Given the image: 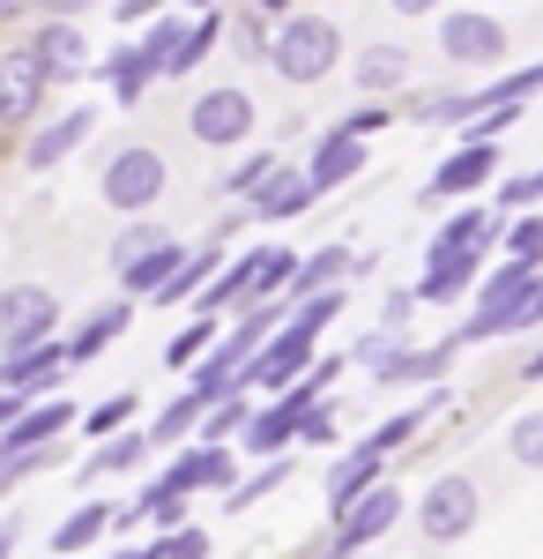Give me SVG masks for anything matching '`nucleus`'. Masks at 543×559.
<instances>
[{
	"mask_svg": "<svg viewBox=\"0 0 543 559\" xmlns=\"http://www.w3.org/2000/svg\"><path fill=\"white\" fill-rule=\"evenodd\" d=\"M186 508H194V492H186V485H171V477H157V485L142 492V515L157 522V530H179V522H186Z\"/></svg>",
	"mask_w": 543,
	"mask_h": 559,
	"instance_id": "obj_38",
	"label": "nucleus"
},
{
	"mask_svg": "<svg viewBox=\"0 0 543 559\" xmlns=\"http://www.w3.org/2000/svg\"><path fill=\"white\" fill-rule=\"evenodd\" d=\"M157 552H165V559H209V530H194V522L157 530Z\"/></svg>",
	"mask_w": 543,
	"mask_h": 559,
	"instance_id": "obj_44",
	"label": "nucleus"
},
{
	"mask_svg": "<svg viewBox=\"0 0 543 559\" xmlns=\"http://www.w3.org/2000/svg\"><path fill=\"white\" fill-rule=\"evenodd\" d=\"M31 52L45 60V75H52V83H89V75H97V60H89V31L75 23V15H38Z\"/></svg>",
	"mask_w": 543,
	"mask_h": 559,
	"instance_id": "obj_11",
	"label": "nucleus"
},
{
	"mask_svg": "<svg viewBox=\"0 0 543 559\" xmlns=\"http://www.w3.org/2000/svg\"><path fill=\"white\" fill-rule=\"evenodd\" d=\"M126 329H134V299H105L97 306V313H89L83 329H75V336H68V358H75V366H89V358H105V344H120Z\"/></svg>",
	"mask_w": 543,
	"mask_h": 559,
	"instance_id": "obj_22",
	"label": "nucleus"
},
{
	"mask_svg": "<svg viewBox=\"0 0 543 559\" xmlns=\"http://www.w3.org/2000/svg\"><path fill=\"white\" fill-rule=\"evenodd\" d=\"M521 381H543V344L529 350V358H521Z\"/></svg>",
	"mask_w": 543,
	"mask_h": 559,
	"instance_id": "obj_56",
	"label": "nucleus"
},
{
	"mask_svg": "<svg viewBox=\"0 0 543 559\" xmlns=\"http://www.w3.org/2000/svg\"><path fill=\"white\" fill-rule=\"evenodd\" d=\"M476 522H484V485L469 471H447L418 492V537L424 545H461Z\"/></svg>",
	"mask_w": 543,
	"mask_h": 559,
	"instance_id": "obj_5",
	"label": "nucleus"
},
{
	"mask_svg": "<svg viewBox=\"0 0 543 559\" xmlns=\"http://www.w3.org/2000/svg\"><path fill=\"white\" fill-rule=\"evenodd\" d=\"M379 477H387V455H379L373 440H358L350 455H335V463H328V522L350 515V508H358V500L373 492Z\"/></svg>",
	"mask_w": 543,
	"mask_h": 559,
	"instance_id": "obj_16",
	"label": "nucleus"
},
{
	"mask_svg": "<svg viewBox=\"0 0 543 559\" xmlns=\"http://www.w3.org/2000/svg\"><path fill=\"white\" fill-rule=\"evenodd\" d=\"M335 432H342V426H335V411H328V403H313V411H305V432H298V440H305V448H335Z\"/></svg>",
	"mask_w": 543,
	"mask_h": 559,
	"instance_id": "obj_47",
	"label": "nucleus"
},
{
	"mask_svg": "<svg viewBox=\"0 0 543 559\" xmlns=\"http://www.w3.org/2000/svg\"><path fill=\"white\" fill-rule=\"evenodd\" d=\"M45 90H52V75H45V60L31 52V38L0 45V134H23V128H38V112H45Z\"/></svg>",
	"mask_w": 543,
	"mask_h": 559,
	"instance_id": "obj_6",
	"label": "nucleus"
},
{
	"mask_svg": "<svg viewBox=\"0 0 543 559\" xmlns=\"http://www.w3.org/2000/svg\"><path fill=\"white\" fill-rule=\"evenodd\" d=\"M476 112H484V90H410L418 128H469Z\"/></svg>",
	"mask_w": 543,
	"mask_h": 559,
	"instance_id": "obj_26",
	"label": "nucleus"
},
{
	"mask_svg": "<svg viewBox=\"0 0 543 559\" xmlns=\"http://www.w3.org/2000/svg\"><path fill=\"white\" fill-rule=\"evenodd\" d=\"M23 15H45V0H0V23H23Z\"/></svg>",
	"mask_w": 543,
	"mask_h": 559,
	"instance_id": "obj_51",
	"label": "nucleus"
},
{
	"mask_svg": "<svg viewBox=\"0 0 543 559\" xmlns=\"http://www.w3.org/2000/svg\"><path fill=\"white\" fill-rule=\"evenodd\" d=\"M149 448H157L149 432H112V440H97V448L83 455V477H126V471H142V463H149Z\"/></svg>",
	"mask_w": 543,
	"mask_h": 559,
	"instance_id": "obj_30",
	"label": "nucleus"
},
{
	"mask_svg": "<svg viewBox=\"0 0 543 559\" xmlns=\"http://www.w3.org/2000/svg\"><path fill=\"white\" fill-rule=\"evenodd\" d=\"M89 8H97V0H45V15H75V23H83Z\"/></svg>",
	"mask_w": 543,
	"mask_h": 559,
	"instance_id": "obj_52",
	"label": "nucleus"
},
{
	"mask_svg": "<svg viewBox=\"0 0 543 559\" xmlns=\"http://www.w3.org/2000/svg\"><path fill=\"white\" fill-rule=\"evenodd\" d=\"M15 545H23V522L8 515V522H0V559H15Z\"/></svg>",
	"mask_w": 543,
	"mask_h": 559,
	"instance_id": "obj_54",
	"label": "nucleus"
},
{
	"mask_svg": "<svg viewBox=\"0 0 543 559\" xmlns=\"http://www.w3.org/2000/svg\"><path fill=\"white\" fill-rule=\"evenodd\" d=\"M506 463L514 471H543V411H521L506 426Z\"/></svg>",
	"mask_w": 543,
	"mask_h": 559,
	"instance_id": "obj_37",
	"label": "nucleus"
},
{
	"mask_svg": "<svg viewBox=\"0 0 543 559\" xmlns=\"http://www.w3.org/2000/svg\"><path fill=\"white\" fill-rule=\"evenodd\" d=\"M350 358H358V366H365L379 388H410V381H418V358H424V350L410 344V336H387V329H373V336H358V344H350Z\"/></svg>",
	"mask_w": 543,
	"mask_h": 559,
	"instance_id": "obj_20",
	"label": "nucleus"
},
{
	"mask_svg": "<svg viewBox=\"0 0 543 559\" xmlns=\"http://www.w3.org/2000/svg\"><path fill=\"white\" fill-rule=\"evenodd\" d=\"M105 559H165L157 545H126V552H105Z\"/></svg>",
	"mask_w": 543,
	"mask_h": 559,
	"instance_id": "obj_57",
	"label": "nucleus"
},
{
	"mask_svg": "<svg viewBox=\"0 0 543 559\" xmlns=\"http://www.w3.org/2000/svg\"><path fill=\"white\" fill-rule=\"evenodd\" d=\"M246 224H253V210H246V202H231V210H216L209 239H216V247H231V239H239V231H246Z\"/></svg>",
	"mask_w": 543,
	"mask_h": 559,
	"instance_id": "obj_48",
	"label": "nucleus"
},
{
	"mask_svg": "<svg viewBox=\"0 0 543 559\" xmlns=\"http://www.w3.org/2000/svg\"><path fill=\"white\" fill-rule=\"evenodd\" d=\"M253 418H261V411H253V403H246V388H239V395L209 403V418H202V440H224V448H239Z\"/></svg>",
	"mask_w": 543,
	"mask_h": 559,
	"instance_id": "obj_34",
	"label": "nucleus"
},
{
	"mask_svg": "<svg viewBox=\"0 0 543 559\" xmlns=\"http://www.w3.org/2000/svg\"><path fill=\"white\" fill-rule=\"evenodd\" d=\"M402 508H410V500H402V485H395V477H379L373 492H365V500H358L350 515L335 522V537H328V545H321L313 559H358V552H373L379 537H387V530L402 522Z\"/></svg>",
	"mask_w": 543,
	"mask_h": 559,
	"instance_id": "obj_7",
	"label": "nucleus"
},
{
	"mask_svg": "<svg viewBox=\"0 0 543 559\" xmlns=\"http://www.w3.org/2000/svg\"><path fill=\"white\" fill-rule=\"evenodd\" d=\"M387 8H395V15H439L447 0H387Z\"/></svg>",
	"mask_w": 543,
	"mask_h": 559,
	"instance_id": "obj_53",
	"label": "nucleus"
},
{
	"mask_svg": "<svg viewBox=\"0 0 543 559\" xmlns=\"http://www.w3.org/2000/svg\"><path fill=\"white\" fill-rule=\"evenodd\" d=\"M60 336V299L45 284H0V358L8 350H38Z\"/></svg>",
	"mask_w": 543,
	"mask_h": 559,
	"instance_id": "obj_8",
	"label": "nucleus"
},
{
	"mask_svg": "<svg viewBox=\"0 0 543 559\" xmlns=\"http://www.w3.org/2000/svg\"><path fill=\"white\" fill-rule=\"evenodd\" d=\"M492 179H499V142H469V134H461L455 150L432 165V179H424L418 202H424V210H439V202H455V194H484Z\"/></svg>",
	"mask_w": 543,
	"mask_h": 559,
	"instance_id": "obj_9",
	"label": "nucleus"
},
{
	"mask_svg": "<svg viewBox=\"0 0 543 559\" xmlns=\"http://www.w3.org/2000/svg\"><path fill=\"white\" fill-rule=\"evenodd\" d=\"M536 276H543L536 261L506 254L499 269H484V284H476V299H469V306H506V299H521V292H529V284H536Z\"/></svg>",
	"mask_w": 543,
	"mask_h": 559,
	"instance_id": "obj_32",
	"label": "nucleus"
},
{
	"mask_svg": "<svg viewBox=\"0 0 543 559\" xmlns=\"http://www.w3.org/2000/svg\"><path fill=\"white\" fill-rule=\"evenodd\" d=\"M342 68V23L335 15H283L276 23V45H268V75H283L291 90H313Z\"/></svg>",
	"mask_w": 543,
	"mask_h": 559,
	"instance_id": "obj_1",
	"label": "nucleus"
},
{
	"mask_svg": "<svg viewBox=\"0 0 543 559\" xmlns=\"http://www.w3.org/2000/svg\"><path fill=\"white\" fill-rule=\"evenodd\" d=\"M97 83L112 90V105H120V112H134V105L149 97V83H157V68H149V52H142V38L112 45V52L97 60Z\"/></svg>",
	"mask_w": 543,
	"mask_h": 559,
	"instance_id": "obj_21",
	"label": "nucleus"
},
{
	"mask_svg": "<svg viewBox=\"0 0 543 559\" xmlns=\"http://www.w3.org/2000/svg\"><path fill=\"white\" fill-rule=\"evenodd\" d=\"M194 31V8H165V15H149L142 23V52H149V68H157V83L179 75V45Z\"/></svg>",
	"mask_w": 543,
	"mask_h": 559,
	"instance_id": "obj_24",
	"label": "nucleus"
},
{
	"mask_svg": "<svg viewBox=\"0 0 543 559\" xmlns=\"http://www.w3.org/2000/svg\"><path fill=\"white\" fill-rule=\"evenodd\" d=\"M410 83H418V52L395 38H373L350 52V90L358 97H410Z\"/></svg>",
	"mask_w": 543,
	"mask_h": 559,
	"instance_id": "obj_10",
	"label": "nucleus"
},
{
	"mask_svg": "<svg viewBox=\"0 0 543 559\" xmlns=\"http://www.w3.org/2000/svg\"><path fill=\"white\" fill-rule=\"evenodd\" d=\"M23 411H31V403H23V395H15V388H0V432L15 426V418H23Z\"/></svg>",
	"mask_w": 543,
	"mask_h": 559,
	"instance_id": "obj_50",
	"label": "nucleus"
},
{
	"mask_svg": "<svg viewBox=\"0 0 543 559\" xmlns=\"http://www.w3.org/2000/svg\"><path fill=\"white\" fill-rule=\"evenodd\" d=\"M283 477H291V455H268V463H261L253 477H239V485L224 492V508H231V515H246V508H261V500L283 485Z\"/></svg>",
	"mask_w": 543,
	"mask_h": 559,
	"instance_id": "obj_35",
	"label": "nucleus"
},
{
	"mask_svg": "<svg viewBox=\"0 0 543 559\" xmlns=\"http://www.w3.org/2000/svg\"><path fill=\"white\" fill-rule=\"evenodd\" d=\"M313 358H321V336H305V329H276V344L253 350V388H268V395H283V388H298L305 373H313Z\"/></svg>",
	"mask_w": 543,
	"mask_h": 559,
	"instance_id": "obj_14",
	"label": "nucleus"
},
{
	"mask_svg": "<svg viewBox=\"0 0 543 559\" xmlns=\"http://www.w3.org/2000/svg\"><path fill=\"white\" fill-rule=\"evenodd\" d=\"M492 202H499V210H536V173H506Z\"/></svg>",
	"mask_w": 543,
	"mask_h": 559,
	"instance_id": "obj_46",
	"label": "nucleus"
},
{
	"mask_svg": "<svg viewBox=\"0 0 543 559\" xmlns=\"http://www.w3.org/2000/svg\"><path fill=\"white\" fill-rule=\"evenodd\" d=\"M276 165H283V157H276V150H246V157H239V165H231V173L216 179V194H253V187H261V179L276 173Z\"/></svg>",
	"mask_w": 543,
	"mask_h": 559,
	"instance_id": "obj_40",
	"label": "nucleus"
},
{
	"mask_svg": "<svg viewBox=\"0 0 543 559\" xmlns=\"http://www.w3.org/2000/svg\"><path fill=\"white\" fill-rule=\"evenodd\" d=\"M298 261L291 247H253V299H283L291 292V276H298Z\"/></svg>",
	"mask_w": 543,
	"mask_h": 559,
	"instance_id": "obj_33",
	"label": "nucleus"
},
{
	"mask_svg": "<svg viewBox=\"0 0 543 559\" xmlns=\"http://www.w3.org/2000/svg\"><path fill=\"white\" fill-rule=\"evenodd\" d=\"M165 8H179V0H112V23H149Z\"/></svg>",
	"mask_w": 543,
	"mask_h": 559,
	"instance_id": "obj_49",
	"label": "nucleus"
},
{
	"mask_svg": "<svg viewBox=\"0 0 543 559\" xmlns=\"http://www.w3.org/2000/svg\"><path fill=\"white\" fill-rule=\"evenodd\" d=\"M186 313H194V321H186V329L165 344V366H171V373H194V366L216 350V336H224V329H216L224 313H202V306H186Z\"/></svg>",
	"mask_w": 543,
	"mask_h": 559,
	"instance_id": "obj_31",
	"label": "nucleus"
},
{
	"mask_svg": "<svg viewBox=\"0 0 543 559\" xmlns=\"http://www.w3.org/2000/svg\"><path fill=\"white\" fill-rule=\"evenodd\" d=\"M350 292V284H342ZM342 292H313V299H291V329H305V336H328L335 313H342Z\"/></svg>",
	"mask_w": 543,
	"mask_h": 559,
	"instance_id": "obj_39",
	"label": "nucleus"
},
{
	"mask_svg": "<svg viewBox=\"0 0 543 559\" xmlns=\"http://www.w3.org/2000/svg\"><path fill=\"white\" fill-rule=\"evenodd\" d=\"M165 477H171V485H186V492H231V485H239L224 440H186V448L165 463Z\"/></svg>",
	"mask_w": 543,
	"mask_h": 559,
	"instance_id": "obj_19",
	"label": "nucleus"
},
{
	"mask_svg": "<svg viewBox=\"0 0 543 559\" xmlns=\"http://www.w3.org/2000/svg\"><path fill=\"white\" fill-rule=\"evenodd\" d=\"M216 276H224V247H216V239H202V247H186V261H179V276H171L165 292H157V306H194L202 299V292H209Z\"/></svg>",
	"mask_w": 543,
	"mask_h": 559,
	"instance_id": "obj_23",
	"label": "nucleus"
},
{
	"mask_svg": "<svg viewBox=\"0 0 543 559\" xmlns=\"http://www.w3.org/2000/svg\"><path fill=\"white\" fill-rule=\"evenodd\" d=\"M179 8H194V15H202V8H216V0H179Z\"/></svg>",
	"mask_w": 543,
	"mask_h": 559,
	"instance_id": "obj_58",
	"label": "nucleus"
},
{
	"mask_svg": "<svg viewBox=\"0 0 543 559\" xmlns=\"http://www.w3.org/2000/svg\"><path fill=\"white\" fill-rule=\"evenodd\" d=\"M476 284H484V261H424L418 299L424 306H455V299H476Z\"/></svg>",
	"mask_w": 543,
	"mask_h": 559,
	"instance_id": "obj_28",
	"label": "nucleus"
},
{
	"mask_svg": "<svg viewBox=\"0 0 543 559\" xmlns=\"http://www.w3.org/2000/svg\"><path fill=\"white\" fill-rule=\"evenodd\" d=\"M313 202H321V187H313V173H305V165H291V157H283V165H276V173L246 194L253 224H298Z\"/></svg>",
	"mask_w": 543,
	"mask_h": 559,
	"instance_id": "obj_13",
	"label": "nucleus"
},
{
	"mask_svg": "<svg viewBox=\"0 0 543 559\" xmlns=\"http://www.w3.org/2000/svg\"><path fill=\"white\" fill-rule=\"evenodd\" d=\"M89 134H97V112H89V105H75V112H60V120H45V128L23 134V150H15V157H23L31 173H52V165H68V157L83 150Z\"/></svg>",
	"mask_w": 543,
	"mask_h": 559,
	"instance_id": "obj_15",
	"label": "nucleus"
},
{
	"mask_svg": "<svg viewBox=\"0 0 543 559\" xmlns=\"http://www.w3.org/2000/svg\"><path fill=\"white\" fill-rule=\"evenodd\" d=\"M97 194H105L112 216H157V202L171 194V157L157 142H120L97 165Z\"/></svg>",
	"mask_w": 543,
	"mask_h": 559,
	"instance_id": "obj_2",
	"label": "nucleus"
},
{
	"mask_svg": "<svg viewBox=\"0 0 543 559\" xmlns=\"http://www.w3.org/2000/svg\"><path fill=\"white\" fill-rule=\"evenodd\" d=\"M499 202L492 210H455L439 231H432V247H424V261H484L492 247L506 239V224H499Z\"/></svg>",
	"mask_w": 543,
	"mask_h": 559,
	"instance_id": "obj_12",
	"label": "nucleus"
},
{
	"mask_svg": "<svg viewBox=\"0 0 543 559\" xmlns=\"http://www.w3.org/2000/svg\"><path fill=\"white\" fill-rule=\"evenodd\" d=\"M298 432H305V411H291V403L276 395V403H268V411H261V418L246 426V440H239V448L268 463V455H291V440H298Z\"/></svg>",
	"mask_w": 543,
	"mask_h": 559,
	"instance_id": "obj_27",
	"label": "nucleus"
},
{
	"mask_svg": "<svg viewBox=\"0 0 543 559\" xmlns=\"http://www.w3.org/2000/svg\"><path fill=\"white\" fill-rule=\"evenodd\" d=\"M305 173H313V187H321V194L350 187V179L365 173V134H350L342 120H335L328 134H313V157H305Z\"/></svg>",
	"mask_w": 543,
	"mask_h": 559,
	"instance_id": "obj_18",
	"label": "nucleus"
},
{
	"mask_svg": "<svg viewBox=\"0 0 543 559\" xmlns=\"http://www.w3.org/2000/svg\"><path fill=\"white\" fill-rule=\"evenodd\" d=\"M112 530H120V508H112V500H83L75 515H68L60 530H52V559H68V552H89V545H105Z\"/></svg>",
	"mask_w": 543,
	"mask_h": 559,
	"instance_id": "obj_25",
	"label": "nucleus"
},
{
	"mask_svg": "<svg viewBox=\"0 0 543 559\" xmlns=\"http://www.w3.org/2000/svg\"><path fill=\"white\" fill-rule=\"evenodd\" d=\"M536 210H543V165H536Z\"/></svg>",
	"mask_w": 543,
	"mask_h": 559,
	"instance_id": "obj_59",
	"label": "nucleus"
},
{
	"mask_svg": "<svg viewBox=\"0 0 543 559\" xmlns=\"http://www.w3.org/2000/svg\"><path fill=\"white\" fill-rule=\"evenodd\" d=\"M418 284H395V292H387V299H379V329H387V336H410V321H418Z\"/></svg>",
	"mask_w": 543,
	"mask_h": 559,
	"instance_id": "obj_42",
	"label": "nucleus"
},
{
	"mask_svg": "<svg viewBox=\"0 0 543 559\" xmlns=\"http://www.w3.org/2000/svg\"><path fill=\"white\" fill-rule=\"evenodd\" d=\"M202 418H209V395H194V388H179L165 411L149 418V440L157 448H186V440H202Z\"/></svg>",
	"mask_w": 543,
	"mask_h": 559,
	"instance_id": "obj_29",
	"label": "nucleus"
},
{
	"mask_svg": "<svg viewBox=\"0 0 543 559\" xmlns=\"http://www.w3.org/2000/svg\"><path fill=\"white\" fill-rule=\"evenodd\" d=\"M439 60L461 75H492L514 60V31L484 8H439Z\"/></svg>",
	"mask_w": 543,
	"mask_h": 559,
	"instance_id": "obj_4",
	"label": "nucleus"
},
{
	"mask_svg": "<svg viewBox=\"0 0 543 559\" xmlns=\"http://www.w3.org/2000/svg\"><path fill=\"white\" fill-rule=\"evenodd\" d=\"M358 559H373V552H358Z\"/></svg>",
	"mask_w": 543,
	"mask_h": 559,
	"instance_id": "obj_61",
	"label": "nucleus"
},
{
	"mask_svg": "<svg viewBox=\"0 0 543 559\" xmlns=\"http://www.w3.org/2000/svg\"><path fill=\"white\" fill-rule=\"evenodd\" d=\"M253 8H261V15H276V23H283V15H298V0H253Z\"/></svg>",
	"mask_w": 543,
	"mask_h": 559,
	"instance_id": "obj_55",
	"label": "nucleus"
},
{
	"mask_svg": "<svg viewBox=\"0 0 543 559\" xmlns=\"http://www.w3.org/2000/svg\"><path fill=\"white\" fill-rule=\"evenodd\" d=\"M126 426H134V395H126V388L112 395V403H97V411L83 418V432H97V440H112V432H126Z\"/></svg>",
	"mask_w": 543,
	"mask_h": 559,
	"instance_id": "obj_43",
	"label": "nucleus"
},
{
	"mask_svg": "<svg viewBox=\"0 0 543 559\" xmlns=\"http://www.w3.org/2000/svg\"><path fill=\"white\" fill-rule=\"evenodd\" d=\"M387 120H395V97H365V105L342 112V128H350V134H379Z\"/></svg>",
	"mask_w": 543,
	"mask_h": 559,
	"instance_id": "obj_45",
	"label": "nucleus"
},
{
	"mask_svg": "<svg viewBox=\"0 0 543 559\" xmlns=\"http://www.w3.org/2000/svg\"><path fill=\"white\" fill-rule=\"evenodd\" d=\"M506 254H521V261H536L543 269V210H521L514 224H506V239H499Z\"/></svg>",
	"mask_w": 543,
	"mask_h": 559,
	"instance_id": "obj_41",
	"label": "nucleus"
},
{
	"mask_svg": "<svg viewBox=\"0 0 543 559\" xmlns=\"http://www.w3.org/2000/svg\"><path fill=\"white\" fill-rule=\"evenodd\" d=\"M68 366H75V358H68V336H52V344H38V350H8V358H0V388H15L23 403H38L45 388H60Z\"/></svg>",
	"mask_w": 543,
	"mask_h": 559,
	"instance_id": "obj_17",
	"label": "nucleus"
},
{
	"mask_svg": "<svg viewBox=\"0 0 543 559\" xmlns=\"http://www.w3.org/2000/svg\"><path fill=\"white\" fill-rule=\"evenodd\" d=\"M253 134H261V105H253L246 83L194 90V105H186V142H194V150L231 157V150H253Z\"/></svg>",
	"mask_w": 543,
	"mask_h": 559,
	"instance_id": "obj_3",
	"label": "nucleus"
},
{
	"mask_svg": "<svg viewBox=\"0 0 543 559\" xmlns=\"http://www.w3.org/2000/svg\"><path fill=\"white\" fill-rule=\"evenodd\" d=\"M0 179H8V142H0Z\"/></svg>",
	"mask_w": 543,
	"mask_h": 559,
	"instance_id": "obj_60",
	"label": "nucleus"
},
{
	"mask_svg": "<svg viewBox=\"0 0 543 559\" xmlns=\"http://www.w3.org/2000/svg\"><path fill=\"white\" fill-rule=\"evenodd\" d=\"M268 45H276V15H261V8L246 0V15H231V52L268 68Z\"/></svg>",
	"mask_w": 543,
	"mask_h": 559,
	"instance_id": "obj_36",
	"label": "nucleus"
}]
</instances>
